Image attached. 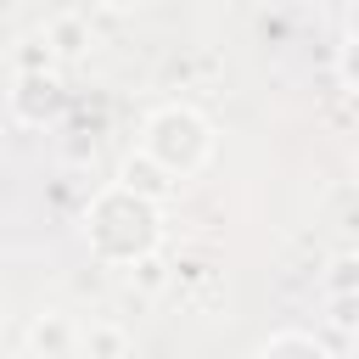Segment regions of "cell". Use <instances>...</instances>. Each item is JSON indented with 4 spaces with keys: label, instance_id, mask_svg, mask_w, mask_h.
Segmentation results:
<instances>
[{
    "label": "cell",
    "instance_id": "6da1fadb",
    "mask_svg": "<svg viewBox=\"0 0 359 359\" xmlns=\"http://www.w3.org/2000/svg\"><path fill=\"white\" fill-rule=\"evenodd\" d=\"M84 236H90V247L107 264H135V258H146L157 247V208L140 202V196H129L123 185H112V191H101L90 202Z\"/></svg>",
    "mask_w": 359,
    "mask_h": 359
},
{
    "label": "cell",
    "instance_id": "7a4b0ae2",
    "mask_svg": "<svg viewBox=\"0 0 359 359\" xmlns=\"http://www.w3.org/2000/svg\"><path fill=\"white\" fill-rule=\"evenodd\" d=\"M140 151H146L168 180H191V174L208 163V151H213V129H208V118H196L191 107H163V112H151Z\"/></svg>",
    "mask_w": 359,
    "mask_h": 359
},
{
    "label": "cell",
    "instance_id": "3957f363",
    "mask_svg": "<svg viewBox=\"0 0 359 359\" xmlns=\"http://www.w3.org/2000/svg\"><path fill=\"white\" fill-rule=\"evenodd\" d=\"M62 84H56V73H28L17 90H11V112H17V123H50L56 112H62Z\"/></svg>",
    "mask_w": 359,
    "mask_h": 359
},
{
    "label": "cell",
    "instance_id": "277c9868",
    "mask_svg": "<svg viewBox=\"0 0 359 359\" xmlns=\"http://www.w3.org/2000/svg\"><path fill=\"white\" fill-rule=\"evenodd\" d=\"M118 185H123L129 196L151 202V208H157V202H168V196L180 191V180H168V174H163V168H157L146 151H129V157H123V168H118Z\"/></svg>",
    "mask_w": 359,
    "mask_h": 359
},
{
    "label": "cell",
    "instance_id": "5b68a950",
    "mask_svg": "<svg viewBox=\"0 0 359 359\" xmlns=\"http://www.w3.org/2000/svg\"><path fill=\"white\" fill-rule=\"evenodd\" d=\"M28 348L39 359H79V325L67 314H39L28 325Z\"/></svg>",
    "mask_w": 359,
    "mask_h": 359
},
{
    "label": "cell",
    "instance_id": "8992f818",
    "mask_svg": "<svg viewBox=\"0 0 359 359\" xmlns=\"http://www.w3.org/2000/svg\"><path fill=\"white\" fill-rule=\"evenodd\" d=\"M79 353L84 359H129V331L118 320H90V325H79Z\"/></svg>",
    "mask_w": 359,
    "mask_h": 359
},
{
    "label": "cell",
    "instance_id": "52a82bcc",
    "mask_svg": "<svg viewBox=\"0 0 359 359\" xmlns=\"http://www.w3.org/2000/svg\"><path fill=\"white\" fill-rule=\"evenodd\" d=\"M258 359H331V353L314 337H303V331H280V337H269L258 348Z\"/></svg>",
    "mask_w": 359,
    "mask_h": 359
},
{
    "label": "cell",
    "instance_id": "ba28073f",
    "mask_svg": "<svg viewBox=\"0 0 359 359\" xmlns=\"http://www.w3.org/2000/svg\"><path fill=\"white\" fill-rule=\"evenodd\" d=\"M325 297H359V258H353V252L331 258V269H325Z\"/></svg>",
    "mask_w": 359,
    "mask_h": 359
},
{
    "label": "cell",
    "instance_id": "9c48e42d",
    "mask_svg": "<svg viewBox=\"0 0 359 359\" xmlns=\"http://www.w3.org/2000/svg\"><path fill=\"white\" fill-rule=\"evenodd\" d=\"M50 39H56V45L73 56V50L84 45V17H79V11H62V17H50Z\"/></svg>",
    "mask_w": 359,
    "mask_h": 359
},
{
    "label": "cell",
    "instance_id": "30bf717a",
    "mask_svg": "<svg viewBox=\"0 0 359 359\" xmlns=\"http://www.w3.org/2000/svg\"><path fill=\"white\" fill-rule=\"evenodd\" d=\"M331 325L337 331H353L359 325V297H331Z\"/></svg>",
    "mask_w": 359,
    "mask_h": 359
},
{
    "label": "cell",
    "instance_id": "8fae6325",
    "mask_svg": "<svg viewBox=\"0 0 359 359\" xmlns=\"http://www.w3.org/2000/svg\"><path fill=\"white\" fill-rule=\"evenodd\" d=\"M342 79H348V84L359 90V34H353V39L342 45Z\"/></svg>",
    "mask_w": 359,
    "mask_h": 359
}]
</instances>
